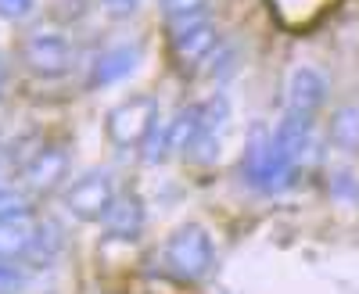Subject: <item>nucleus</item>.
<instances>
[{
  "label": "nucleus",
  "mask_w": 359,
  "mask_h": 294,
  "mask_svg": "<svg viewBox=\"0 0 359 294\" xmlns=\"http://www.w3.org/2000/svg\"><path fill=\"white\" fill-rule=\"evenodd\" d=\"M158 126V97L151 94H137V97H126L118 101L111 111H108V140L115 147H123V151H130V147H144L147 140H151Z\"/></svg>",
  "instance_id": "obj_2"
},
{
  "label": "nucleus",
  "mask_w": 359,
  "mask_h": 294,
  "mask_svg": "<svg viewBox=\"0 0 359 294\" xmlns=\"http://www.w3.org/2000/svg\"><path fill=\"white\" fill-rule=\"evenodd\" d=\"M18 216H29V201L18 194V190H4L0 194V219H18Z\"/></svg>",
  "instance_id": "obj_16"
},
{
  "label": "nucleus",
  "mask_w": 359,
  "mask_h": 294,
  "mask_svg": "<svg viewBox=\"0 0 359 294\" xmlns=\"http://www.w3.org/2000/svg\"><path fill=\"white\" fill-rule=\"evenodd\" d=\"M22 62L40 79H62L76 65V50H72L65 33H57V29H36V33H29L22 40Z\"/></svg>",
  "instance_id": "obj_3"
},
{
  "label": "nucleus",
  "mask_w": 359,
  "mask_h": 294,
  "mask_svg": "<svg viewBox=\"0 0 359 294\" xmlns=\"http://www.w3.org/2000/svg\"><path fill=\"white\" fill-rule=\"evenodd\" d=\"M331 144L338 151H359V104H341L331 115Z\"/></svg>",
  "instance_id": "obj_14"
},
{
  "label": "nucleus",
  "mask_w": 359,
  "mask_h": 294,
  "mask_svg": "<svg viewBox=\"0 0 359 294\" xmlns=\"http://www.w3.org/2000/svg\"><path fill=\"white\" fill-rule=\"evenodd\" d=\"M162 266L176 280H191V284L208 276L212 266H216V248H212L208 230L198 226V223H187V226L172 230L169 241L162 244Z\"/></svg>",
  "instance_id": "obj_1"
},
{
  "label": "nucleus",
  "mask_w": 359,
  "mask_h": 294,
  "mask_svg": "<svg viewBox=\"0 0 359 294\" xmlns=\"http://www.w3.org/2000/svg\"><path fill=\"white\" fill-rule=\"evenodd\" d=\"M115 180L111 172H83L79 180L65 190V209L83 223H101L115 204Z\"/></svg>",
  "instance_id": "obj_5"
},
{
  "label": "nucleus",
  "mask_w": 359,
  "mask_h": 294,
  "mask_svg": "<svg viewBox=\"0 0 359 294\" xmlns=\"http://www.w3.org/2000/svg\"><path fill=\"white\" fill-rule=\"evenodd\" d=\"M4 190H8V183H4V180H0V194H4Z\"/></svg>",
  "instance_id": "obj_20"
},
{
  "label": "nucleus",
  "mask_w": 359,
  "mask_h": 294,
  "mask_svg": "<svg viewBox=\"0 0 359 294\" xmlns=\"http://www.w3.org/2000/svg\"><path fill=\"white\" fill-rule=\"evenodd\" d=\"M201 104H187L180 108L169 122L155 126L151 140H147V162H165L169 155H191V147L198 140V130H201Z\"/></svg>",
  "instance_id": "obj_4"
},
{
  "label": "nucleus",
  "mask_w": 359,
  "mask_h": 294,
  "mask_svg": "<svg viewBox=\"0 0 359 294\" xmlns=\"http://www.w3.org/2000/svg\"><path fill=\"white\" fill-rule=\"evenodd\" d=\"M287 115H298V119H313V115L323 108L327 101V79L323 72L302 65L287 76Z\"/></svg>",
  "instance_id": "obj_8"
},
{
  "label": "nucleus",
  "mask_w": 359,
  "mask_h": 294,
  "mask_svg": "<svg viewBox=\"0 0 359 294\" xmlns=\"http://www.w3.org/2000/svg\"><path fill=\"white\" fill-rule=\"evenodd\" d=\"M101 8L115 18H130V15L140 11V0H101Z\"/></svg>",
  "instance_id": "obj_19"
},
{
  "label": "nucleus",
  "mask_w": 359,
  "mask_h": 294,
  "mask_svg": "<svg viewBox=\"0 0 359 294\" xmlns=\"http://www.w3.org/2000/svg\"><path fill=\"white\" fill-rule=\"evenodd\" d=\"M62 248H65L62 226H57V223H50V219H43V223H36L33 244H29L25 258H29V262H33V266L40 270V266H50V262L57 258V251H62Z\"/></svg>",
  "instance_id": "obj_13"
},
{
  "label": "nucleus",
  "mask_w": 359,
  "mask_h": 294,
  "mask_svg": "<svg viewBox=\"0 0 359 294\" xmlns=\"http://www.w3.org/2000/svg\"><path fill=\"white\" fill-rule=\"evenodd\" d=\"M216 43H219L216 25L208 22L205 15L184 18V22H176V29H172V54H176L184 65L205 62V57L216 50Z\"/></svg>",
  "instance_id": "obj_6"
},
{
  "label": "nucleus",
  "mask_w": 359,
  "mask_h": 294,
  "mask_svg": "<svg viewBox=\"0 0 359 294\" xmlns=\"http://www.w3.org/2000/svg\"><path fill=\"white\" fill-rule=\"evenodd\" d=\"M33 233H36V223L29 219V216L0 219V258H4V262L25 258L29 244H33Z\"/></svg>",
  "instance_id": "obj_12"
},
{
  "label": "nucleus",
  "mask_w": 359,
  "mask_h": 294,
  "mask_svg": "<svg viewBox=\"0 0 359 294\" xmlns=\"http://www.w3.org/2000/svg\"><path fill=\"white\" fill-rule=\"evenodd\" d=\"M36 11V0H0V18L4 22H25Z\"/></svg>",
  "instance_id": "obj_18"
},
{
  "label": "nucleus",
  "mask_w": 359,
  "mask_h": 294,
  "mask_svg": "<svg viewBox=\"0 0 359 294\" xmlns=\"http://www.w3.org/2000/svg\"><path fill=\"white\" fill-rule=\"evenodd\" d=\"M140 62V47L137 43H118V47H108L94 57V65H90V76H86V86H111L118 79H126Z\"/></svg>",
  "instance_id": "obj_10"
},
{
  "label": "nucleus",
  "mask_w": 359,
  "mask_h": 294,
  "mask_svg": "<svg viewBox=\"0 0 359 294\" xmlns=\"http://www.w3.org/2000/svg\"><path fill=\"white\" fill-rule=\"evenodd\" d=\"M25 280H29V266H15V262H4V258H0V294L22 290Z\"/></svg>",
  "instance_id": "obj_15"
},
{
  "label": "nucleus",
  "mask_w": 359,
  "mask_h": 294,
  "mask_svg": "<svg viewBox=\"0 0 359 294\" xmlns=\"http://www.w3.org/2000/svg\"><path fill=\"white\" fill-rule=\"evenodd\" d=\"M201 108H205L201 111V130H198V140L191 147V158L205 165V162H216L219 158V140H223V130H226L230 108H226V101L219 94L212 101H205Z\"/></svg>",
  "instance_id": "obj_9"
},
{
  "label": "nucleus",
  "mask_w": 359,
  "mask_h": 294,
  "mask_svg": "<svg viewBox=\"0 0 359 294\" xmlns=\"http://www.w3.org/2000/svg\"><path fill=\"white\" fill-rule=\"evenodd\" d=\"M162 8H165V15H169L172 22H184V18L201 15L205 0H162Z\"/></svg>",
  "instance_id": "obj_17"
},
{
  "label": "nucleus",
  "mask_w": 359,
  "mask_h": 294,
  "mask_svg": "<svg viewBox=\"0 0 359 294\" xmlns=\"http://www.w3.org/2000/svg\"><path fill=\"white\" fill-rule=\"evenodd\" d=\"M65 176H69V155H65V147H57V144H47L40 151H33L29 162L22 165L25 187L36 190V194H50Z\"/></svg>",
  "instance_id": "obj_7"
},
{
  "label": "nucleus",
  "mask_w": 359,
  "mask_h": 294,
  "mask_svg": "<svg viewBox=\"0 0 359 294\" xmlns=\"http://www.w3.org/2000/svg\"><path fill=\"white\" fill-rule=\"evenodd\" d=\"M101 226L108 233V241H137V233L144 230V201L137 194L115 197V204L101 219Z\"/></svg>",
  "instance_id": "obj_11"
}]
</instances>
